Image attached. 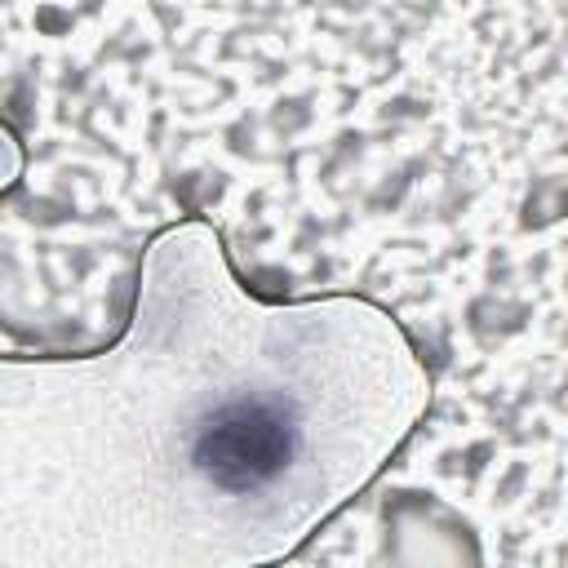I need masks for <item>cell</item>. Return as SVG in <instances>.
Masks as SVG:
<instances>
[{
	"mask_svg": "<svg viewBox=\"0 0 568 568\" xmlns=\"http://www.w3.org/2000/svg\"><path fill=\"white\" fill-rule=\"evenodd\" d=\"M297 422L275 399H231L195 430L191 462L222 493H253L288 470Z\"/></svg>",
	"mask_w": 568,
	"mask_h": 568,
	"instance_id": "cell-1",
	"label": "cell"
}]
</instances>
